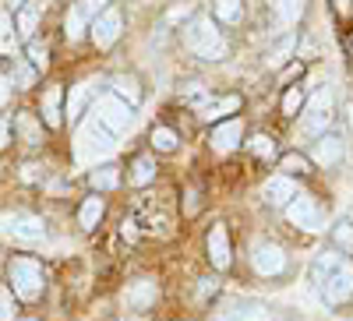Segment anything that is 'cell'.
Listing matches in <instances>:
<instances>
[{
    "label": "cell",
    "instance_id": "1",
    "mask_svg": "<svg viewBox=\"0 0 353 321\" xmlns=\"http://www.w3.org/2000/svg\"><path fill=\"white\" fill-rule=\"evenodd\" d=\"M184 43L194 56H201V61H223L226 56V39L223 32L212 25V18H194L188 28H184Z\"/></svg>",
    "mask_w": 353,
    "mask_h": 321
},
{
    "label": "cell",
    "instance_id": "2",
    "mask_svg": "<svg viewBox=\"0 0 353 321\" xmlns=\"http://www.w3.org/2000/svg\"><path fill=\"white\" fill-rule=\"evenodd\" d=\"M8 279H11V293L18 300H39L43 297L46 276H43V265L36 258H11L8 261Z\"/></svg>",
    "mask_w": 353,
    "mask_h": 321
},
{
    "label": "cell",
    "instance_id": "3",
    "mask_svg": "<svg viewBox=\"0 0 353 321\" xmlns=\"http://www.w3.org/2000/svg\"><path fill=\"white\" fill-rule=\"evenodd\" d=\"M92 121H99L110 134H121V131H128L134 124V106H128L121 96H113V92L110 96H99Z\"/></svg>",
    "mask_w": 353,
    "mask_h": 321
},
{
    "label": "cell",
    "instance_id": "4",
    "mask_svg": "<svg viewBox=\"0 0 353 321\" xmlns=\"http://www.w3.org/2000/svg\"><path fill=\"white\" fill-rule=\"evenodd\" d=\"M304 110H307V116H304V131L321 138V134H325V127L332 124V96H329V89L314 92L311 103H304Z\"/></svg>",
    "mask_w": 353,
    "mask_h": 321
},
{
    "label": "cell",
    "instance_id": "5",
    "mask_svg": "<svg viewBox=\"0 0 353 321\" xmlns=\"http://www.w3.org/2000/svg\"><path fill=\"white\" fill-rule=\"evenodd\" d=\"M251 265H254V272H258V276L276 279V276H283V272H286V251H283L279 244L261 240V244L254 247V254H251Z\"/></svg>",
    "mask_w": 353,
    "mask_h": 321
},
{
    "label": "cell",
    "instance_id": "6",
    "mask_svg": "<svg viewBox=\"0 0 353 321\" xmlns=\"http://www.w3.org/2000/svg\"><path fill=\"white\" fill-rule=\"evenodd\" d=\"M286 219L293 226H301L304 233H318L321 229V209H318V201L311 194H297L286 205Z\"/></svg>",
    "mask_w": 353,
    "mask_h": 321
},
{
    "label": "cell",
    "instance_id": "7",
    "mask_svg": "<svg viewBox=\"0 0 353 321\" xmlns=\"http://www.w3.org/2000/svg\"><path fill=\"white\" fill-rule=\"evenodd\" d=\"M350 293H353V265L343 258L336 272L325 279V286H321V297H325V304H343Z\"/></svg>",
    "mask_w": 353,
    "mask_h": 321
},
{
    "label": "cell",
    "instance_id": "8",
    "mask_svg": "<svg viewBox=\"0 0 353 321\" xmlns=\"http://www.w3.org/2000/svg\"><path fill=\"white\" fill-rule=\"evenodd\" d=\"M121 32H124V18H121V11H117V8H106L103 14H96V21H92V39H96L99 50L113 46L117 39H121Z\"/></svg>",
    "mask_w": 353,
    "mask_h": 321
},
{
    "label": "cell",
    "instance_id": "9",
    "mask_svg": "<svg viewBox=\"0 0 353 321\" xmlns=\"http://www.w3.org/2000/svg\"><path fill=\"white\" fill-rule=\"evenodd\" d=\"M205 247H209L212 269H216V272H226L230 261H233V251H230V233H226L223 222H216V226L209 229V240H205Z\"/></svg>",
    "mask_w": 353,
    "mask_h": 321
},
{
    "label": "cell",
    "instance_id": "10",
    "mask_svg": "<svg viewBox=\"0 0 353 321\" xmlns=\"http://www.w3.org/2000/svg\"><path fill=\"white\" fill-rule=\"evenodd\" d=\"M343 156H346V145H343V138L339 134H321L318 141H314V149H311V159L318 163V166H339L343 163Z\"/></svg>",
    "mask_w": 353,
    "mask_h": 321
},
{
    "label": "cell",
    "instance_id": "11",
    "mask_svg": "<svg viewBox=\"0 0 353 321\" xmlns=\"http://www.w3.org/2000/svg\"><path fill=\"white\" fill-rule=\"evenodd\" d=\"M198 116H201V121H223V116L226 113H237L241 110V96H205L198 106Z\"/></svg>",
    "mask_w": 353,
    "mask_h": 321
},
{
    "label": "cell",
    "instance_id": "12",
    "mask_svg": "<svg viewBox=\"0 0 353 321\" xmlns=\"http://www.w3.org/2000/svg\"><path fill=\"white\" fill-rule=\"evenodd\" d=\"M92 99H96V81H81V85H74L71 96H68V106H64L68 121H71V124H78L81 116H85V110L92 106Z\"/></svg>",
    "mask_w": 353,
    "mask_h": 321
},
{
    "label": "cell",
    "instance_id": "13",
    "mask_svg": "<svg viewBox=\"0 0 353 321\" xmlns=\"http://www.w3.org/2000/svg\"><path fill=\"white\" fill-rule=\"evenodd\" d=\"M261 194H265V201H269V205H290V201L297 198V184H293V177H283V173H276V177L265 180Z\"/></svg>",
    "mask_w": 353,
    "mask_h": 321
},
{
    "label": "cell",
    "instance_id": "14",
    "mask_svg": "<svg viewBox=\"0 0 353 321\" xmlns=\"http://www.w3.org/2000/svg\"><path fill=\"white\" fill-rule=\"evenodd\" d=\"M244 138V121H223L216 131H212V149L216 152H233Z\"/></svg>",
    "mask_w": 353,
    "mask_h": 321
},
{
    "label": "cell",
    "instance_id": "15",
    "mask_svg": "<svg viewBox=\"0 0 353 321\" xmlns=\"http://www.w3.org/2000/svg\"><path fill=\"white\" fill-rule=\"evenodd\" d=\"M343 261V254H336V251H321V254H314V261H311V272H307V279H311V286L321 293V286H325V279L336 272V265Z\"/></svg>",
    "mask_w": 353,
    "mask_h": 321
},
{
    "label": "cell",
    "instance_id": "16",
    "mask_svg": "<svg viewBox=\"0 0 353 321\" xmlns=\"http://www.w3.org/2000/svg\"><path fill=\"white\" fill-rule=\"evenodd\" d=\"M113 134L99 124V121H88L85 124V131H81V152H88V149H99V152H113Z\"/></svg>",
    "mask_w": 353,
    "mask_h": 321
},
{
    "label": "cell",
    "instance_id": "17",
    "mask_svg": "<svg viewBox=\"0 0 353 321\" xmlns=\"http://www.w3.org/2000/svg\"><path fill=\"white\" fill-rule=\"evenodd\" d=\"M11 237H14V240H25V244H36V240L46 237V226H43V219H36V216H18V219L11 222Z\"/></svg>",
    "mask_w": 353,
    "mask_h": 321
},
{
    "label": "cell",
    "instance_id": "18",
    "mask_svg": "<svg viewBox=\"0 0 353 321\" xmlns=\"http://www.w3.org/2000/svg\"><path fill=\"white\" fill-rule=\"evenodd\" d=\"M61 103H64V89H61V85H53V89L43 96V124L53 127V131L64 124V110H61Z\"/></svg>",
    "mask_w": 353,
    "mask_h": 321
},
{
    "label": "cell",
    "instance_id": "19",
    "mask_svg": "<svg viewBox=\"0 0 353 321\" xmlns=\"http://www.w3.org/2000/svg\"><path fill=\"white\" fill-rule=\"evenodd\" d=\"M156 293H159V289H156L152 279H138V282L128 289V304H131L134 311H145V307L156 304Z\"/></svg>",
    "mask_w": 353,
    "mask_h": 321
},
{
    "label": "cell",
    "instance_id": "20",
    "mask_svg": "<svg viewBox=\"0 0 353 321\" xmlns=\"http://www.w3.org/2000/svg\"><path fill=\"white\" fill-rule=\"evenodd\" d=\"M103 198L99 194H92V198H85L81 201V212H78V222H81V229H96L99 226V219H103Z\"/></svg>",
    "mask_w": 353,
    "mask_h": 321
},
{
    "label": "cell",
    "instance_id": "21",
    "mask_svg": "<svg viewBox=\"0 0 353 321\" xmlns=\"http://www.w3.org/2000/svg\"><path fill=\"white\" fill-rule=\"evenodd\" d=\"M92 187L96 191H113L117 184H121V166H113V163H106V166H96L92 169Z\"/></svg>",
    "mask_w": 353,
    "mask_h": 321
},
{
    "label": "cell",
    "instance_id": "22",
    "mask_svg": "<svg viewBox=\"0 0 353 321\" xmlns=\"http://www.w3.org/2000/svg\"><path fill=\"white\" fill-rule=\"evenodd\" d=\"M156 180V163L149 159V156H138L134 163H131V184L134 187H149Z\"/></svg>",
    "mask_w": 353,
    "mask_h": 321
},
{
    "label": "cell",
    "instance_id": "23",
    "mask_svg": "<svg viewBox=\"0 0 353 321\" xmlns=\"http://www.w3.org/2000/svg\"><path fill=\"white\" fill-rule=\"evenodd\" d=\"M212 14H216V21H226V25L241 21V14H244V0H212Z\"/></svg>",
    "mask_w": 353,
    "mask_h": 321
},
{
    "label": "cell",
    "instance_id": "24",
    "mask_svg": "<svg viewBox=\"0 0 353 321\" xmlns=\"http://www.w3.org/2000/svg\"><path fill=\"white\" fill-rule=\"evenodd\" d=\"M113 96H121L128 106H138V99H141V89H138V81H134V78L121 74V78H113Z\"/></svg>",
    "mask_w": 353,
    "mask_h": 321
},
{
    "label": "cell",
    "instance_id": "25",
    "mask_svg": "<svg viewBox=\"0 0 353 321\" xmlns=\"http://www.w3.org/2000/svg\"><path fill=\"white\" fill-rule=\"evenodd\" d=\"M18 50V32H14V21L8 11H0V53H14Z\"/></svg>",
    "mask_w": 353,
    "mask_h": 321
},
{
    "label": "cell",
    "instance_id": "26",
    "mask_svg": "<svg viewBox=\"0 0 353 321\" xmlns=\"http://www.w3.org/2000/svg\"><path fill=\"white\" fill-rule=\"evenodd\" d=\"M304 8H307V0H276V11H279V18L286 25H297L301 14H304Z\"/></svg>",
    "mask_w": 353,
    "mask_h": 321
},
{
    "label": "cell",
    "instance_id": "27",
    "mask_svg": "<svg viewBox=\"0 0 353 321\" xmlns=\"http://www.w3.org/2000/svg\"><path fill=\"white\" fill-rule=\"evenodd\" d=\"M216 321H269V311L265 307H237V311H226Z\"/></svg>",
    "mask_w": 353,
    "mask_h": 321
},
{
    "label": "cell",
    "instance_id": "28",
    "mask_svg": "<svg viewBox=\"0 0 353 321\" xmlns=\"http://www.w3.org/2000/svg\"><path fill=\"white\" fill-rule=\"evenodd\" d=\"M279 169H283V177H304L311 166H307V159L301 152H290V156L279 159Z\"/></svg>",
    "mask_w": 353,
    "mask_h": 321
},
{
    "label": "cell",
    "instance_id": "29",
    "mask_svg": "<svg viewBox=\"0 0 353 321\" xmlns=\"http://www.w3.org/2000/svg\"><path fill=\"white\" fill-rule=\"evenodd\" d=\"M332 240H336V247H343L346 254H353V219H339L332 226Z\"/></svg>",
    "mask_w": 353,
    "mask_h": 321
},
{
    "label": "cell",
    "instance_id": "30",
    "mask_svg": "<svg viewBox=\"0 0 353 321\" xmlns=\"http://www.w3.org/2000/svg\"><path fill=\"white\" fill-rule=\"evenodd\" d=\"M176 131H170V127H156L152 131V149L156 152H176Z\"/></svg>",
    "mask_w": 353,
    "mask_h": 321
},
{
    "label": "cell",
    "instance_id": "31",
    "mask_svg": "<svg viewBox=\"0 0 353 321\" xmlns=\"http://www.w3.org/2000/svg\"><path fill=\"white\" fill-rule=\"evenodd\" d=\"M304 103H307L304 89H301V85H293V89L283 96V113H286V116H297V113L304 110Z\"/></svg>",
    "mask_w": 353,
    "mask_h": 321
},
{
    "label": "cell",
    "instance_id": "32",
    "mask_svg": "<svg viewBox=\"0 0 353 321\" xmlns=\"http://www.w3.org/2000/svg\"><path fill=\"white\" fill-rule=\"evenodd\" d=\"M64 32H68V39H71V43H78V39L85 36V14H81L78 8H71V11H68V18H64Z\"/></svg>",
    "mask_w": 353,
    "mask_h": 321
},
{
    "label": "cell",
    "instance_id": "33",
    "mask_svg": "<svg viewBox=\"0 0 353 321\" xmlns=\"http://www.w3.org/2000/svg\"><path fill=\"white\" fill-rule=\"evenodd\" d=\"M248 149H251L258 159H269V156H276V141H272L269 134H254V138L248 141Z\"/></svg>",
    "mask_w": 353,
    "mask_h": 321
},
{
    "label": "cell",
    "instance_id": "34",
    "mask_svg": "<svg viewBox=\"0 0 353 321\" xmlns=\"http://www.w3.org/2000/svg\"><path fill=\"white\" fill-rule=\"evenodd\" d=\"M14 32H18L21 39H32V36H36V11L21 8V11H18V25H14Z\"/></svg>",
    "mask_w": 353,
    "mask_h": 321
},
{
    "label": "cell",
    "instance_id": "35",
    "mask_svg": "<svg viewBox=\"0 0 353 321\" xmlns=\"http://www.w3.org/2000/svg\"><path fill=\"white\" fill-rule=\"evenodd\" d=\"M18 127H21V134H25L28 145H43V141H39V124H36V116L21 113V116H18Z\"/></svg>",
    "mask_w": 353,
    "mask_h": 321
},
{
    "label": "cell",
    "instance_id": "36",
    "mask_svg": "<svg viewBox=\"0 0 353 321\" xmlns=\"http://www.w3.org/2000/svg\"><path fill=\"white\" fill-rule=\"evenodd\" d=\"M28 61H32V68H36V71H46V64H50L46 46H43V43H28Z\"/></svg>",
    "mask_w": 353,
    "mask_h": 321
},
{
    "label": "cell",
    "instance_id": "37",
    "mask_svg": "<svg viewBox=\"0 0 353 321\" xmlns=\"http://www.w3.org/2000/svg\"><path fill=\"white\" fill-rule=\"evenodd\" d=\"M0 321H14V293L0 286Z\"/></svg>",
    "mask_w": 353,
    "mask_h": 321
},
{
    "label": "cell",
    "instance_id": "38",
    "mask_svg": "<svg viewBox=\"0 0 353 321\" xmlns=\"http://www.w3.org/2000/svg\"><path fill=\"white\" fill-rule=\"evenodd\" d=\"M290 50H293V36H286V39H279V43H276V46L269 50V61H272V64H279V61H286V53H290Z\"/></svg>",
    "mask_w": 353,
    "mask_h": 321
},
{
    "label": "cell",
    "instance_id": "39",
    "mask_svg": "<svg viewBox=\"0 0 353 321\" xmlns=\"http://www.w3.org/2000/svg\"><path fill=\"white\" fill-rule=\"evenodd\" d=\"M184 99L198 106V103L205 99V85H201V81H191V85H188V89H184Z\"/></svg>",
    "mask_w": 353,
    "mask_h": 321
},
{
    "label": "cell",
    "instance_id": "40",
    "mask_svg": "<svg viewBox=\"0 0 353 321\" xmlns=\"http://www.w3.org/2000/svg\"><path fill=\"white\" fill-rule=\"evenodd\" d=\"M78 11H81V14H103V11H106V0H81Z\"/></svg>",
    "mask_w": 353,
    "mask_h": 321
},
{
    "label": "cell",
    "instance_id": "41",
    "mask_svg": "<svg viewBox=\"0 0 353 321\" xmlns=\"http://www.w3.org/2000/svg\"><path fill=\"white\" fill-rule=\"evenodd\" d=\"M8 145H11V124L0 121V149H8Z\"/></svg>",
    "mask_w": 353,
    "mask_h": 321
},
{
    "label": "cell",
    "instance_id": "42",
    "mask_svg": "<svg viewBox=\"0 0 353 321\" xmlns=\"http://www.w3.org/2000/svg\"><path fill=\"white\" fill-rule=\"evenodd\" d=\"M8 99H11V81L0 78V106H8Z\"/></svg>",
    "mask_w": 353,
    "mask_h": 321
},
{
    "label": "cell",
    "instance_id": "43",
    "mask_svg": "<svg viewBox=\"0 0 353 321\" xmlns=\"http://www.w3.org/2000/svg\"><path fill=\"white\" fill-rule=\"evenodd\" d=\"M188 14H191V8H188V4H184V8H173V11L166 14V21H181V18H188Z\"/></svg>",
    "mask_w": 353,
    "mask_h": 321
},
{
    "label": "cell",
    "instance_id": "44",
    "mask_svg": "<svg viewBox=\"0 0 353 321\" xmlns=\"http://www.w3.org/2000/svg\"><path fill=\"white\" fill-rule=\"evenodd\" d=\"M39 169H43V166H36V163H28V166H25V180H39V177H43Z\"/></svg>",
    "mask_w": 353,
    "mask_h": 321
},
{
    "label": "cell",
    "instance_id": "45",
    "mask_svg": "<svg viewBox=\"0 0 353 321\" xmlns=\"http://www.w3.org/2000/svg\"><path fill=\"white\" fill-rule=\"evenodd\" d=\"M4 8H8V11H21L25 0H4Z\"/></svg>",
    "mask_w": 353,
    "mask_h": 321
},
{
    "label": "cell",
    "instance_id": "46",
    "mask_svg": "<svg viewBox=\"0 0 353 321\" xmlns=\"http://www.w3.org/2000/svg\"><path fill=\"white\" fill-rule=\"evenodd\" d=\"M332 4H336V11H346V4H350V0H332Z\"/></svg>",
    "mask_w": 353,
    "mask_h": 321
}]
</instances>
